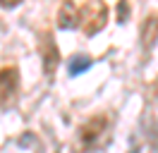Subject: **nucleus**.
I'll list each match as a JSON object with an SVG mask.
<instances>
[{"instance_id":"obj_2","label":"nucleus","mask_w":158,"mask_h":153,"mask_svg":"<svg viewBox=\"0 0 158 153\" xmlns=\"http://www.w3.org/2000/svg\"><path fill=\"white\" fill-rule=\"evenodd\" d=\"M108 127H110V117L106 113L101 115H94L91 120L81 124V129H79V141L81 146L89 151V148H96L103 139H106V134H108Z\"/></svg>"},{"instance_id":"obj_9","label":"nucleus","mask_w":158,"mask_h":153,"mask_svg":"<svg viewBox=\"0 0 158 153\" xmlns=\"http://www.w3.org/2000/svg\"><path fill=\"white\" fill-rule=\"evenodd\" d=\"M120 10H122V12H120V22H125V17H127V2H125V0L120 2Z\"/></svg>"},{"instance_id":"obj_3","label":"nucleus","mask_w":158,"mask_h":153,"mask_svg":"<svg viewBox=\"0 0 158 153\" xmlns=\"http://www.w3.org/2000/svg\"><path fill=\"white\" fill-rule=\"evenodd\" d=\"M19 93V72L15 67H2L0 69V110H7L17 103Z\"/></svg>"},{"instance_id":"obj_7","label":"nucleus","mask_w":158,"mask_h":153,"mask_svg":"<svg viewBox=\"0 0 158 153\" xmlns=\"http://www.w3.org/2000/svg\"><path fill=\"white\" fill-rule=\"evenodd\" d=\"M89 67H91V57L89 55H77V57L69 60V74L79 76V74H84Z\"/></svg>"},{"instance_id":"obj_8","label":"nucleus","mask_w":158,"mask_h":153,"mask_svg":"<svg viewBox=\"0 0 158 153\" xmlns=\"http://www.w3.org/2000/svg\"><path fill=\"white\" fill-rule=\"evenodd\" d=\"M22 0H0V7H5V10H12V7H17Z\"/></svg>"},{"instance_id":"obj_4","label":"nucleus","mask_w":158,"mask_h":153,"mask_svg":"<svg viewBox=\"0 0 158 153\" xmlns=\"http://www.w3.org/2000/svg\"><path fill=\"white\" fill-rule=\"evenodd\" d=\"M41 57H43L46 74L53 76L55 74V67L60 62V50L55 46V41H53V34H43V38H41Z\"/></svg>"},{"instance_id":"obj_10","label":"nucleus","mask_w":158,"mask_h":153,"mask_svg":"<svg viewBox=\"0 0 158 153\" xmlns=\"http://www.w3.org/2000/svg\"><path fill=\"white\" fill-rule=\"evenodd\" d=\"M153 98L158 101V79H156V84H153Z\"/></svg>"},{"instance_id":"obj_6","label":"nucleus","mask_w":158,"mask_h":153,"mask_svg":"<svg viewBox=\"0 0 158 153\" xmlns=\"http://www.w3.org/2000/svg\"><path fill=\"white\" fill-rule=\"evenodd\" d=\"M158 41V14H148L141 27V46L151 48Z\"/></svg>"},{"instance_id":"obj_1","label":"nucleus","mask_w":158,"mask_h":153,"mask_svg":"<svg viewBox=\"0 0 158 153\" xmlns=\"http://www.w3.org/2000/svg\"><path fill=\"white\" fill-rule=\"evenodd\" d=\"M106 19H108V7L103 5V0H89L79 10V24H81L86 36L98 34L106 27Z\"/></svg>"},{"instance_id":"obj_5","label":"nucleus","mask_w":158,"mask_h":153,"mask_svg":"<svg viewBox=\"0 0 158 153\" xmlns=\"http://www.w3.org/2000/svg\"><path fill=\"white\" fill-rule=\"evenodd\" d=\"M79 24V7L72 0H65L58 12V27L60 29H74Z\"/></svg>"}]
</instances>
